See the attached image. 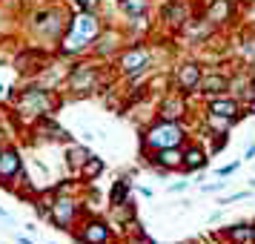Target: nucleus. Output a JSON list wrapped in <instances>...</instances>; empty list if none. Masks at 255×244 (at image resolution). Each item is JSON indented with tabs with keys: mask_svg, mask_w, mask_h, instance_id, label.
I'll use <instances>...</instances> for the list:
<instances>
[{
	"mask_svg": "<svg viewBox=\"0 0 255 244\" xmlns=\"http://www.w3.org/2000/svg\"><path fill=\"white\" fill-rule=\"evenodd\" d=\"M181 138H184V132H181V129H175L169 121H166V124H161V127H155L149 132V144H152V147H161V150L175 147Z\"/></svg>",
	"mask_w": 255,
	"mask_h": 244,
	"instance_id": "obj_1",
	"label": "nucleus"
},
{
	"mask_svg": "<svg viewBox=\"0 0 255 244\" xmlns=\"http://www.w3.org/2000/svg\"><path fill=\"white\" fill-rule=\"evenodd\" d=\"M20 170V158H17V152H3L0 155V178H12L14 173Z\"/></svg>",
	"mask_w": 255,
	"mask_h": 244,
	"instance_id": "obj_2",
	"label": "nucleus"
},
{
	"mask_svg": "<svg viewBox=\"0 0 255 244\" xmlns=\"http://www.w3.org/2000/svg\"><path fill=\"white\" fill-rule=\"evenodd\" d=\"M106 236H109V230H106L104 224L92 221V224H86V230H83V242H89V244H104Z\"/></svg>",
	"mask_w": 255,
	"mask_h": 244,
	"instance_id": "obj_3",
	"label": "nucleus"
},
{
	"mask_svg": "<svg viewBox=\"0 0 255 244\" xmlns=\"http://www.w3.org/2000/svg\"><path fill=\"white\" fill-rule=\"evenodd\" d=\"M209 112L218 115V118H235L238 115V104H235V101H212Z\"/></svg>",
	"mask_w": 255,
	"mask_h": 244,
	"instance_id": "obj_4",
	"label": "nucleus"
},
{
	"mask_svg": "<svg viewBox=\"0 0 255 244\" xmlns=\"http://www.w3.org/2000/svg\"><path fill=\"white\" fill-rule=\"evenodd\" d=\"M227 239H230V242H253L255 239V230L253 227H250V224H238V227H230V230H227Z\"/></svg>",
	"mask_w": 255,
	"mask_h": 244,
	"instance_id": "obj_5",
	"label": "nucleus"
},
{
	"mask_svg": "<svg viewBox=\"0 0 255 244\" xmlns=\"http://www.w3.org/2000/svg\"><path fill=\"white\" fill-rule=\"evenodd\" d=\"M184 112V104H181V98H172V101H166L161 106V118L163 121H175V118Z\"/></svg>",
	"mask_w": 255,
	"mask_h": 244,
	"instance_id": "obj_6",
	"label": "nucleus"
},
{
	"mask_svg": "<svg viewBox=\"0 0 255 244\" xmlns=\"http://www.w3.org/2000/svg\"><path fill=\"white\" fill-rule=\"evenodd\" d=\"M201 89L204 92H221V89H227V78L224 75H209L201 81Z\"/></svg>",
	"mask_w": 255,
	"mask_h": 244,
	"instance_id": "obj_7",
	"label": "nucleus"
},
{
	"mask_svg": "<svg viewBox=\"0 0 255 244\" xmlns=\"http://www.w3.org/2000/svg\"><path fill=\"white\" fill-rule=\"evenodd\" d=\"M178 78H181V83H184L186 89H192V86L198 83V78H201V72H198L195 63H189V66H184V69H181V75H178Z\"/></svg>",
	"mask_w": 255,
	"mask_h": 244,
	"instance_id": "obj_8",
	"label": "nucleus"
},
{
	"mask_svg": "<svg viewBox=\"0 0 255 244\" xmlns=\"http://www.w3.org/2000/svg\"><path fill=\"white\" fill-rule=\"evenodd\" d=\"M158 161H161V167H181V155H178V150L175 147H166V150L158 155Z\"/></svg>",
	"mask_w": 255,
	"mask_h": 244,
	"instance_id": "obj_9",
	"label": "nucleus"
},
{
	"mask_svg": "<svg viewBox=\"0 0 255 244\" xmlns=\"http://www.w3.org/2000/svg\"><path fill=\"white\" fill-rule=\"evenodd\" d=\"M207 164V158H204V152L201 150H189L184 155V167L186 170H198V167H204Z\"/></svg>",
	"mask_w": 255,
	"mask_h": 244,
	"instance_id": "obj_10",
	"label": "nucleus"
},
{
	"mask_svg": "<svg viewBox=\"0 0 255 244\" xmlns=\"http://www.w3.org/2000/svg\"><path fill=\"white\" fill-rule=\"evenodd\" d=\"M143 60H146V55L143 52H129L127 58H124V69H143Z\"/></svg>",
	"mask_w": 255,
	"mask_h": 244,
	"instance_id": "obj_11",
	"label": "nucleus"
},
{
	"mask_svg": "<svg viewBox=\"0 0 255 244\" xmlns=\"http://www.w3.org/2000/svg\"><path fill=\"white\" fill-rule=\"evenodd\" d=\"M72 213H75V207H72L69 201H60V204H58V216H55V221H58V224H66V221L72 219Z\"/></svg>",
	"mask_w": 255,
	"mask_h": 244,
	"instance_id": "obj_12",
	"label": "nucleus"
},
{
	"mask_svg": "<svg viewBox=\"0 0 255 244\" xmlns=\"http://www.w3.org/2000/svg\"><path fill=\"white\" fill-rule=\"evenodd\" d=\"M224 14H230V3H227V0H218V3L212 6V12H209V17H212V20H221Z\"/></svg>",
	"mask_w": 255,
	"mask_h": 244,
	"instance_id": "obj_13",
	"label": "nucleus"
},
{
	"mask_svg": "<svg viewBox=\"0 0 255 244\" xmlns=\"http://www.w3.org/2000/svg\"><path fill=\"white\" fill-rule=\"evenodd\" d=\"M101 170H104V164L98 161V158H92V161H86V167H83V175L86 178H95V175H101Z\"/></svg>",
	"mask_w": 255,
	"mask_h": 244,
	"instance_id": "obj_14",
	"label": "nucleus"
},
{
	"mask_svg": "<svg viewBox=\"0 0 255 244\" xmlns=\"http://www.w3.org/2000/svg\"><path fill=\"white\" fill-rule=\"evenodd\" d=\"M124 196H127V184H118L112 193V204H124Z\"/></svg>",
	"mask_w": 255,
	"mask_h": 244,
	"instance_id": "obj_15",
	"label": "nucleus"
},
{
	"mask_svg": "<svg viewBox=\"0 0 255 244\" xmlns=\"http://www.w3.org/2000/svg\"><path fill=\"white\" fill-rule=\"evenodd\" d=\"M121 3H124L127 12H140L143 9V0H121Z\"/></svg>",
	"mask_w": 255,
	"mask_h": 244,
	"instance_id": "obj_16",
	"label": "nucleus"
},
{
	"mask_svg": "<svg viewBox=\"0 0 255 244\" xmlns=\"http://www.w3.org/2000/svg\"><path fill=\"white\" fill-rule=\"evenodd\" d=\"M232 170H235V164H230V167H221L218 173H221V175H230V173H232Z\"/></svg>",
	"mask_w": 255,
	"mask_h": 244,
	"instance_id": "obj_17",
	"label": "nucleus"
},
{
	"mask_svg": "<svg viewBox=\"0 0 255 244\" xmlns=\"http://www.w3.org/2000/svg\"><path fill=\"white\" fill-rule=\"evenodd\" d=\"M20 244H32V242H29V239H20Z\"/></svg>",
	"mask_w": 255,
	"mask_h": 244,
	"instance_id": "obj_18",
	"label": "nucleus"
},
{
	"mask_svg": "<svg viewBox=\"0 0 255 244\" xmlns=\"http://www.w3.org/2000/svg\"><path fill=\"white\" fill-rule=\"evenodd\" d=\"M140 244H149V242H140Z\"/></svg>",
	"mask_w": 255,
	"mask_h": 244,
	"instance_id": "obj_19",
	"label": "nucleus"
}]
</instances>
